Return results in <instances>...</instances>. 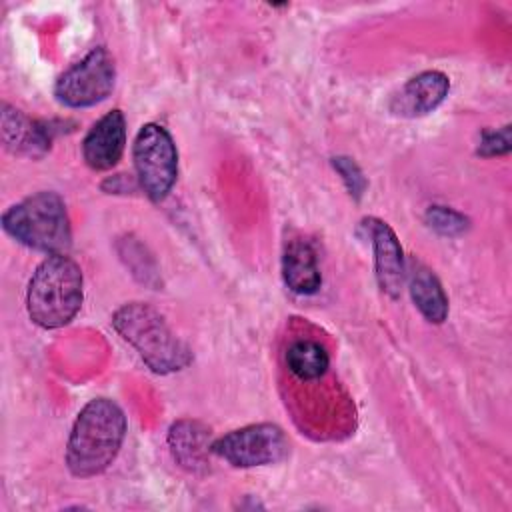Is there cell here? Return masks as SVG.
<instances>
[{
  "label": "cell",
  "instance_id": "obj_1",
  "mask_svg": "<svg viewBox=\"0 0 512 512\" xmlns=\"http://www.w3.org/2000/svg\"><path fill=\"white\" fill-rule=\"evenodd\" d=\"M124 410L110 398H94L78 412L66 444V466L76 478L102 474L126 436Z\"/></svg>",
  "mask_w": 512,
  "mask_h": 512
},
{
  "label": "cell",
  "instance_id": "obj_2",
  "mask_svg": "<svg viewBox=\"0 0 512 512\" xmlns=\"http://www.w3.org/2000/svg\"><path fill=\"white\" fill-rule=\"evenodd\" d=\"M114 330L156 374H172L192 362L190 348L170 330L166 318L146 302H126L112 316Z\"/></svg>",
  "mask_w": 512,
  "mask_h": 512
},
{
  "label": "cell",
  "instance_id": "obj_3",
  "mask_svg": "<svg viewBox=\"0 0 512 512\" xmlns=\"http://www.w3.org/2000/svg\"><path fill=\"white\" fill-rule=\"evenodd\" d=\"M82 270L66 254L44 258L26 290V310L34 324L42 328H60L74 320L82 306Z\"/></svg>",
  "mask_w": 512,
  "mask_h": 512
},
{
  "label": "cell",
  "instance_id": "obj_4",
  "mask_svg": "<svg viewBox=\"0 0 512 512\" xmlns=\"http://www.w3.org/2000/svg\"><path fill=\"white\" fill-rule=\"evenodd\" d=\"M4 232L18 244L46 254H64L72 242L70 218L56 192H36L2 214Z\"/></svg>",
  "mask_w": 512,
  "mask_h": 512
},
{
  "label": "cell",
  "instance_id": "obj_5",
  "mask_svg": "<svg viewBox=\"0 0 512 512\" xmlns=\"http://www.w3.org/2000/svg\"><path fill=\"white\" fill-rule=\"evenodd\" d=\"M132 158L140 190L160 202L172 190L178 176V150L170 132L160 124H144L132 144Z\"/></svg>",
  "mask_w": 512,
  "mask_h": 512
},
{
  "label": "cell",
  "instance_id": "obj_6",
  "mask_svg": "<svg viewBox=\"0 0 512 512\" xmlns=\"http://www.w3.org/2000/svg\"><path fill=\"white\" fill-rule=\"evenodd\" d=\"M114 82V58L104 46H98L60 74L54 84V96L66 108H88L106 100Z\"/></svg>",
  "mask_w": 512,
  "mask_h": 512
},
{
  "label": "cell",
  "instance_id": "obj_7",
  "mask_svg": "<svg viewBox=\"0 0 512 512\" xmlns=\"http://www.w3.org/2000/svg\"><path fill=\"white\" fill-rule=\"evenodd\" d=\"M212 454L236 468L276 464L288 454V438L272 422L248 424L216 438Z\"/></svg>",
  "mask_w": 512,
  "mask_h": 512
},
{
  "label": "cell",
  "instance_id": "obj_8",
  "mask_svg": "<svg viewBox=\"0 0 512 512\" xmlns=\"http://www.w3.org/2000/svg\"><path fill=\"white\" fill-rule=\"evenodd\" d=\"M362 226L366 228L372 248H374V270L378 286L390 298H398L406 280V262L400 240L396 232L380 218H364Z\"/></svg>",
  "mask_w": 512,
  "mask_h": 512
},
{
  "label": "cell",
  "instance_id": "obj_9",
  "mask_svg": "<svg viewBox=\"0 0 512 512\" xmlns=\"http://www.w3.org/2000/svg\"><path fill=\"white\" fill-rule=\"evenodd\" d=\"M126 146V118L116 108L106 112L84 136L82 156L92 170L114 168Z\"/></svg>",
  "mask_w": 512,
  "mask_h": 512
},
{
  "label": "cell",
  "instance_id": "obj_10",
  "mask_svg": "<svg viewBox=\"0 0 512 512\" xmlns=\"http://www.w3.org/2000/svg\"><path fill=\"white\" fill-rule=\"evenodd\" d=\"M0 132H2V142L10 152L30 156V158H40L50 150L56 130L52 128V124L28 118L24 112L4 102Z\"/></svg>",
  "mask_w": 512,
  "mask_h": 512
},
{
  "label": "cell",
  "instance_id": "obj_11",
  "mask_svg": "<svg viewBox=\"0 0 512 512\" xmlns=\"http://www.w3.org/2000/svg\"><path fill=\"white\" fill-rule=\"evenodd\" d=\"M450 80L444 72L426 70L410 78L390 100V110L398 116H424L436 110L448 96Z\"/></svg>",
  "mask_w": 512,
  "mask_h": 512
},
{
  "label": "cell",
  "instance_id": "obj_12",
  "mask_svg": "<svg viewBox=\"0 0 512 512\" xmlns=\"http://www.w3.org/2000/svg\"><path fill=\"white\" fill-rule=\"evenodd\" d=\"M210 428L198 420H178L170 426L168 446L174 460L190 470L198 472L208 466V454H212Z\"/></svg>",
  "mask_w": 512,
  "mask_h": 512
},
{
  "label": "cell",
  "instance_id": "obj_13",
  "mask_svg": "<svg viewBox=\"0 0 512 512\" xmlns=\"http://www.w3.org/2000/svg\"><path fill=\"white\" fill-rule=\"evenodd\" d=\"M282 278L284 284L300 296H310L318 292L322 284L316 252L310 242L294 238L284 246L282 254Z\"/></svg>",
  "mask_w": 512,
  "mask_h": 512
},
{
  "label": "cell",
  "instance_id": "obj_14",
  "mask_svg": "<svg viewBox=\"0 0 512 512\" xmlns=\"http://www.w3.org/2000/svg\"><path fill=\"white\" fill-rule=\"evenodd\" d=\"M406 272L410 296L420 314L432 324H442L448 316V296L436 274L416 260L410 262Z\"/></svg>",
  "mask_w": 512,
  "mask_h": 512
},
{
  "label": "cell",
  "instance_id": "obj_15",
  "mask_svg": "<svg viewBox=\"0 0 512 512\" xmlns=\"http://www.w3.org/2000/svg\"><path fill=\"white\" fill-rule=\"evenodd\" d=\"M286 364L296 378L308 382V380L320 378L328 370L330 356L320 342L304 338L288 346Z\"/></svg>",
  "mask_w": 512,
  "mask_h": 512
},
{
  "label": "cell",
  "instance_id": "obj_16",
  "mask_svg": "<svg viewBox=\"0 0 512 512\" xmlns=\"http://www.w3.org/2000/svg\"><path fill=\"white\" fill-rule=\"evenodd\" d=\"M424 220L434 232H438L440 236H448V238L460 236L470 228V220L462 212L452 210L448 206H436V204L430 206L426 210Z\"/></svg>",
  "mask_w": 512,
  "mask_h": 512
},
{
  "label": "cell",
  "instance_id": "obj_17",
  "mask_svg": "<svg viewBox=\"0 0 512 512\" xmlns=\"http://www.w3.org/2000/svg\"><path fill=\"white\" fill-rule=\"evenodd\" d=\"M332 166L340 174L348 194L358 202L364 196L366 186H368V180H366L362 168L350 156H334Z\"/></svg>",
  "mask_w": 512,
  "mask_h": 512
},
{
  "label": "cell",
  "instance_id": "obj_18",
  "mask_svg": "<svg viewBox=\"0 0 512 512\" xmlns=\"http://www.w3.org/2000/svg\"><path fill=\"white\" fill-rule=\"evenodd\" d=\"M510 152V126H502L498 130H484L480 134V142L476 148L478 156L492 158V156H502Z\"/></svg>",
  "mask_w": 512,
  "mask_h": 512
}]
</instances>
